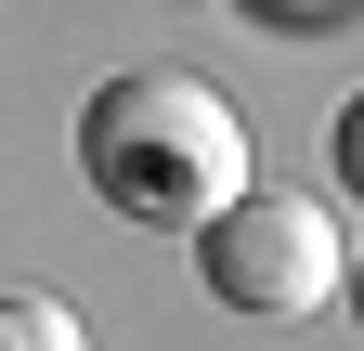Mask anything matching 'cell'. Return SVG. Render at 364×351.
Masks as SVG:
<instances>
[{
  "mask_svg": "<svg viewBox=\"0 0 364 351\" xmlns=\"http://www.w3.org/2000/svg\"><path fill=\"white\" fill-rule=\"evenodd\" d=\"M196 274L221 313H260V325H299V313H326V299L351 286V222L312 183H247L196 222Z\"/></svg>",
  "mask_w": 364,
  "mask_h": 351,
  "instance_id": "cell-2",
  "label": "cell"
},
{
  "mask_svg": "<svg viewBox=\"0 0 364 351\" xmlns=\"http://www.w3.org/2000/svg\"><path fill=\"white\" fill-rule=\"evenodd\" d=\"M0 351H91V325L39 286H0Z\"/></svg>",
  "mask_w": 364,
  "mask_h": 351,
  "instance_id": "cell-3",
  "label": "cell"
},
{
  "mask_svg": "<svg viewBox=\"0 0 364 351\" xmlns=\"http://www.w3.org/2000/svg\"><path fill=\"white\" fill-rule=\"evenodd\" d=\"M273 14H338V0H273Z\"/></svg>",
  "mask_w": 364,
  "mask_h": 351,
  "instance_id": "cell-4",
  "label": "cell"
},
{
  "mask_svg": "<svg viewBox=\"0 0 364 351\" xmlns=\"http://www.w3.org/2000/svg\"><path fill=\"white\" fill-rule=\"evenodd\" d=\"M247 169H260L247 117L208 78H182V65H130V78H105L78 104V183L117 222H144V234H196Z\"/></svg>",
  "mask_w": 364,
  "mask_h": 351,
  "instance_id": "cell-1",
  "label": "cell"
}]
</instances>
